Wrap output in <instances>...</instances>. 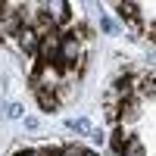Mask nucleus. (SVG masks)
Here are the masks:
<instances>
[{
    "label": "nucleus",
    "instance_id": "nucleus-11",
    "mask_svg": "<svg viewBox=\"0 0 156 156\" xmlns=\"http://www.w3.org/2000/svg\"><path fill=\"white\" fill-rule=\"evenodd\" d=\"M25 128H28V131H37V128H41V119H34V115H28V119H25Z\"/></svg>",
    "mask_w": 156,
    "mask_h": 156
},
{
    "label": "nucleus",
    "instance_id": "nucleus-9",
    "mask_svg": "<svg viewBox=\"0 0 156 156\" xmlns=\"http://www.w3.org/2000/svg\"><path fill=\"white\" fill-rule=\"evenodd\" d=\"M100 28L106 31V34H119V25H115L112 19H106V16H100Z\"/></svg>",
    "mask_w": 156,
    "mask_h": 156
},
{
    "label": "nucleus",
    "instance_id": "nucleus-14",
    "mask_svg": "<svg viewBox=\"0 0 156 156\" xmlns=\"http://www.w3.org/2000/svg\"><path fill=\"white\" fill-rule=\"evenodd\" d=\"M78 156H97L94 150H81V153H78Z\"/></svg>",
    "mask_w": 156,
    "mask_h": 156
},
{
    "label": "nucleus",
    "instance_id": "nucleus-4",
    "mask_svg": "<svg viewBox=\"0 0 156 156\" xmlns=\"http://www.w3.org/2000/svg\"><path fill=\"white\" fill-rule=\"evenodd\" d=\"M34 94H37V106H41L44 112H56V109H59V100H56V94H53V90L37 87Z\"/></svg>",
    "mask_w": 156,
    "mask_h": 156
},
{
    "label": "nucleus",
    "instance_id": "nucleus-10",
    "mask_svg": "<svg viewBox=\"0 0 156 156\" xmlns=\"http://www.w3.org/2000/svg\"><path fill=\"white\" fill-rule=\"evenodd\" d=\"M6 115H9V119H22V103H9V106H6Z\"/></svg>",
    "mask_w": 156,
    "mask_h": 156
},
{
    "label": "nucleus",
    "instance_id": "nucleus-5",
    "mask_svg": "<svg viewBox=\"0 0 156 156\" xmlns=\"http://www.w3.org/2000/svg\"><path fill=\"white\" fill-rule=\"evenodd\" d=\"M115 9H119L122 19H128V22L134 25V31H140V6H137V3H119Z\"/></svg>",
    "mask_w": 156,
    "mask_h": 156
},
{
    "label": "nucleus",
    "instance_id": "nucleus-13",
    "mask_svg": "<svg viewBox=\"0 0 156 156\" xmlns=\"http://www.w3.org/2000/svg\"><path fill=\"white\" fill-rule=\"evenodd\" d=\"M16 156H44L41 150H25V153H16Z\"/></svg>",
    "mask_w": 156,
    "mask_h": 156
},
{
    "label": "nucleus",
    "instance_id": "nucleus-2",
    "mask_svg": "<svg viewBox=\"0 0 156 156\" xmlns=\"http://www.w3.org/2000/svg\"><path fill=\"white\" fill-rule=\"evenodd\" d=\"M16 44H19L22 53H31V56H34V50H37V34H34V28L22 25V28L16 31Z\"/></svg>",
    "mask_w": 156,
    "mask_h": 156
},
{
    "label": "nucleus",
    "instance_id": "nucleus-6",
    "mask_svg": "<svg viewBox=\"0 0 156 156\" xmlns=\"http://www.w3.org/2000/svg\"><path fill=\"white\" fill-rule=\"evenodd\" d=\"M128 140H131V134H128L122 125H115V131L109 134V147H112V153H115V156H122V150H125Z\"/></svg>",
    "mask_w": 156,
    "mask_h": 156
},
{
    "label": "nucleus",
    "instance_id": "nucleus-8",
    "mask_svg": "<svg viewBox=\"0 0 156 156\" xmlns=\"http://www.w3.org/2000/svg\"><path fill=\"white\" fill-rule=\"evenodd\" d=\"M122 156H144V144H140V137H131L125 144V150H122Z\"/></svg>",
    "mask_w": 156,
    "mask_h": 156
},
{
    "label": "nucleus",
    "instance_id": "nucleus-1",
    "mask_svg": "<svg viewBox=\"0 0 156 156\" xmlns=\"http://www.w3.org/2000/svg\"><path fill=\"white\" fill-rule=\"evenodd\" d=\"M81 59V50H78V41L75 37H62L59 41V59H56V69H69L72 62H78Z\"/></svg>",
    "mask_w": 156,
    "mask_h": 156
},
{
    "label": "nucleus",
    "instance_id": "nucleus-3",
    "mask_svg": "<svg viewBox=\"0 0 156 156\" xmlns=\"http://www.w3.org/2000/svg\"><path fill=\"white\" fill-rule=\"evenodd\" d=\"M66 9H69V3H66V0H53V3H47L44 6V19H50V22H62V19H66Z\"/></svg>",
    "mask_w": 156,
    "mask_h": 156
},
{
    "label": "nucleus",
    "instance_id": "nucleus-7",
    "mask_svg": "<svg viewBox=\"0 0 156 156\" xmlns=\"http://www.w3.org/2000/svg\"><path fill=\"white\" fill-rule=\"evenodd\" d=\"M66 128H69V131H75V134H87V137H90V131H94L87 119H66Z\"/></svg>",
    "mask_w": 156,
    "mask_h": 156
},
{
    "label": "nucleus",
    "instance_id": "nucleus-12",
    "mask_svg": "<svg viewBox=\"0 0 156 156\" xmlns=\"http://www.w3.org/2000/svg\"><path fill=\"white\" fill-rule=\"evenodd\" d=\"M153 90H156V87H153V72H150V75H147V81H144V94L153 97Z\"/></svg>",
    "mask_w": 156,
    "mask_h": 156
}]
</instances>
